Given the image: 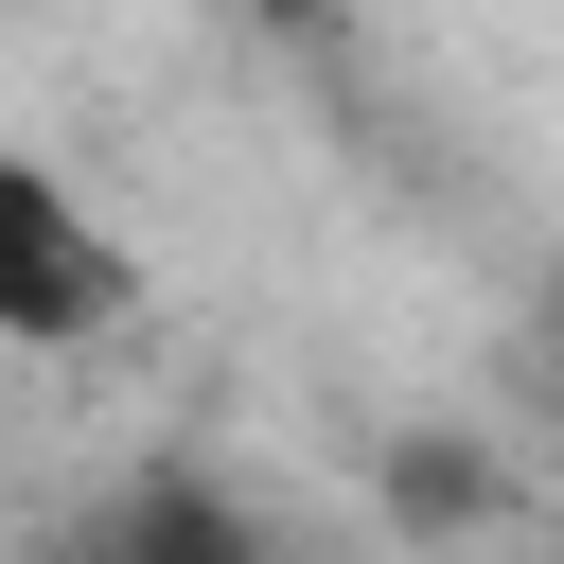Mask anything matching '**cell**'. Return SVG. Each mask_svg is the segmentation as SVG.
I'll list each match as a JSON object with an SVG mask.
<instances>
[{"mask_svg": "<svg viewBox=\"0 0 564 564\" xmlns=\"http://www.w3.org/2000/svg\"><path fill=\"white\" fill-rule=\"evenodd\" d=\"M546 458H564V423H546Z\"/></svg>", "mask_w": 564, "mask_h": 564, "instance_id": "obj_2", "label": "cell"}, {"mask_svg": "<svg viewBox=\"0 0 564 564\" xmlns=\"http://www.w3.org/2000/svg\"><path fill=\"white\" fill-rule=\"evenodd\" d=\"M123 317H141L123 229L0 123V352H88V335H123Z\"/></svg>", "mask_w": 564, "mask_h": 564, "instance_id": "obj_1", "label": "cell"}]
</instances>
